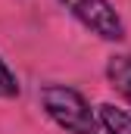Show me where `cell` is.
<instances>
[{"mask_svg": "<svg viewBox=\"0 0 131 134\" xmlns=\"http://www.w3.org/2000/svg\"><path fill=\"white\" fill-rule=\"evenodd\" d=\"M37 100H41L44 115L66 134H97V112L91 109L81 91L69 84H44Z\"/></svg>", "mask_w": 131, "mask_h": 134, "instance_id": "6da1fadb", "label": "cell"}, {"mask_svg": "<svg viewBox=\"0 0 131 134\" xmlns=\"http://www.w3.org/2000/svg\"><path fill=\"white\" fill-rule=\"evenodd\" d=\"M59 3L81 28L97 34L100 41H122L125 37V22L109 0H59Z\"/></svg>", "mask_w": 131, "mask_h": 134, "instance_id": "7a4b0ae2", "label": "cell"}, {"mask_svg": "<svg viewBox=\"0 0 131 134\" xmlns=\"http://www.w3.org/2000/svg\"><path fill=\"white\" fill-rule=\"evenodd\" d=\"M106 78L109 87L131 103V53H112L106 59Z\"/></svg>", "mask_w": 131, "mask_h": 134, "instance_id": "3957f363", "label": "cell"}, {"mask_svg": "<svg viewBox=\"0 0 131 134\" xmlns=\"http://www.w3.org/2000/svg\"><path fill=\"white\" fill-rule=\"evenodd\" d=\"M97 125L106 134H131V112L119 109L116 103H100L97 106Z\"/></svg>", "mask_w": 131, "mask_h": 134, "instance_id": "277c9868", "label": "cell"}, {"mask_svg": "<svg viewBox=\"0 0 131 134\" xmlns=\"http://www.w3.org/2000/svg\"><path fill=\"white\" fill-rule=\"evenodd\" d=\"M13 97H19V78L0 56V100H13Z\"/></svg>", "mask_w": 131, "mask_h": 134, "instance_id": "5b68a950", "label": "cell"}]
</instances>
